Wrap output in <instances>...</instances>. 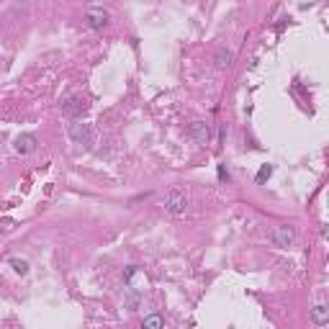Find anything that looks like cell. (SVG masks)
<instances>
[{
  "mask_svg": "<svg viewBox=\"0 0 329 329\" xmlns=\"http://www.w3.org/2000/svg\"><path fill=\"white\" fill-rule=\"evenodd\" d=\"M188 206H191L188 193H183V191H178V188L164 196V211H168V214H186Z\"/></svg>",
  "mask_w": 329,
  "mask_h": 329,
  "instance_id": "obj_1",
  "label": "cell"
},
{
  "mask_svg": "<svg viewBox=\"0 0 329 329\" xmlns=\"http://www.w3.org/2000/svg\"><path fill=\"white\" fill-rule=\"evenodd\" d=\"M124 280H126V285H129L134 293H144L147 285H149V278H147L144 270H139L136 265H129V268L124 270Z\"/></svg>",
  "mask_w": 329,
  "mask_h": 329,
  "instance_id": "obj_2",
  "label": "cell"
},
{
  "mask_svg": "<svg viewBox=\"0 0 329 329\" xmlns=\"http://www.w3.org/2000/svg\"><path fill=\"white\" fill-rule=\"evenodd\" d=\"M270 239H273L275 247H283V250H285V247H291V244L296 242V229H293L291 224H280V227L273 229Z\"/></svg>",
  "mask_w": 329,
  "mask_h": 329,
  "instance_id": "obj_3",
  "label": "cell"
},
{
  "mask_svg": "<svg viewBox=\"0 0 329 329\" xmlns=\"http://www.w3.org/2000/svg\"><path fill=\"white\" fill-rule=\"evenodd\" d=\"M85 21H88L93 29H103V26L108 24V11H103V8H98V6H90V8L85 11Z\"/></svg>",
  "mask_w": 329,
  "mask_h": 329,
  "instance_id": "obj_4",
  "label": "cell"
},
{
  "mask_svg": "<svg viewBox=\"0 0 329 329\" xmlns=\"http://www.w3.org/2000/svg\"><path fill=\"white\" fill-rule=\"evenodd\" d=\"M13 149H16L18 154H31V152L36 149V136H34V134H21V136H16Z\"/></svg>",
  "mask_w": 329,
  "mask_h": 329,
  "instance_id": "obj_5",
  "label": "cell"
},
{
  "mask_svg": "<svg viewBox=\"0 0 329 329\" xmlns=\"http://www.w3.org/2000/svg\"><path fill=\"white\" fill-rule=\"evenodd\" d=\"M70 136H72L77 144H88L90 136H93V131H90L88 124H72V126H70Z\"/></svg>",
  "mask_w": 329,
  "mask_h": 329,
  "instance_id": "obj_6",
  "label": "cell"
},
{
  "mask_svg": "<svg viewBox=\"0 0 329 329\" xmlns=\"http://www.w3.org/2000/svg\"><path fill=\"white\" fill-rule=\"evenodd\" d=\"M311 321H314L316 326H326V324H329V309H326L324 303L314 306V309H311Z\"/></svg>",
  "mask_w": 329,
  "mask_h": 329,
  "instance_id": "obj_7",
  "label": "cell"
},
{
  "mask_svg": "<svg viewBox=\"0 0 329 329\" xmlns=\"http://www.w3.org/2000/svg\"><path fill=\"white\" fill-rule=\"evenodd\" d=\"M191 134H193L201 144H209V136H211V134H209V126H206L203 121H196V124L191 126Z\"/></svg>",
  "mask_w": 329,
  "mask_h": 329,
  "instance_id": "obj_8",
  "label": "cell"
},
{
  "mask_svg": "<svg viewBox=\"0 0 329 329\" xmlns=\"http://www.w3.org/2000/svg\"><path fill=\"white\" fill-rule=\"evenodd\" d=\"M141 329H164V319L159 314H149V316H144Z\"/></svg>",
  "mask_w": 329,
  "mask_h": 329,
  "instance_id": "obj_9",
  "label": "cell"
},
{
  "mask_svg": "<svg viewBox=\"0 0 329 329\" xmlns=\"http://www.w3.org/2000/svg\"><path fill=\"white\" fill-rule=\"evenodd\" d=\"M83 111H85V103L77 100V98L67 100V106H65V113H67V116H77V113H83Z\"/></svg>",
  "mask_w": 329,
  "mask_h": 329,
  "instance_id": "obj_10",
  "label": "cell"
},
{
  "mask_svg": "<svg viewBox=\"0 0 329 329\" xmlns=\"http://www.w3.org/2000/svg\"><path fill=\"white\" fill-rule=\"evenodd\" d=\"M232 59H234L232 52H219V54H216V67H219V70H227V67L232 65Z\"/></svg>",
  "mask_w": 329,
  "mask_h": 329,
  "instance_id": "obj_11",
  "label": "cell"
},
{
  "mask_svg": "<svg viewBox=\"0 0 329 329\" xmlns=\"http://www.w3.org/2000/svg\"><path fill=\"white\" fill-rule=\"evenodd\" d=\"M11 268H13L18 275H26V273H29V262L21 260V257H13V260H11Z\"/></svg>",
  "mask_w": 329,
  "mask_h": 329,
  "instance_id": "obj_12",
  "label": "cell"
},
{
  "mask_svg": "<svg viewBox=\"0 0 329 329\" xmlns=\"http://www.w3.org/2000/svg\"><path fill=\"white\" fill-rule=\"evenodd\" d=\"M270 175H273V168H270V164H262L260 173H257V183H265Z\"/></svg>",
  "mask_w": 329,
  "mask_h": 329,
  "instance_id": "obj_13",
  "label": "cell"
},
{
  "mask_svg": "<svg viewBox=\"0 0 329 329\" xmlns=\"http://www.w3.org/2000/svg\"><path fill=\"white\" fill-rule=\"evenodd\" d=\"M13 227H16V221H13V219H3V221H0V234L13 232Z\"/></svg>",
  "mask_w": 329,
  "mask_h": 329,
  "instance_id": "obj_14",
  "label": "cell"
},
{
  "mask_svg": "<svg viewBox=\"0 0 329 329\" xmlns=\"http://www.w3.org/2000/svg\"><path fill=\"white\" fill-rule=\"evenodd\" d=\"M126 303H129L131 309H136V306H139V293H134V291H131V296L126 298Z\"/></svg>",
  "mask_w": 329,
  "mask_h": 329,
  "instance_id": "obj_15",
  "label": "cell"
}]
</instances>
